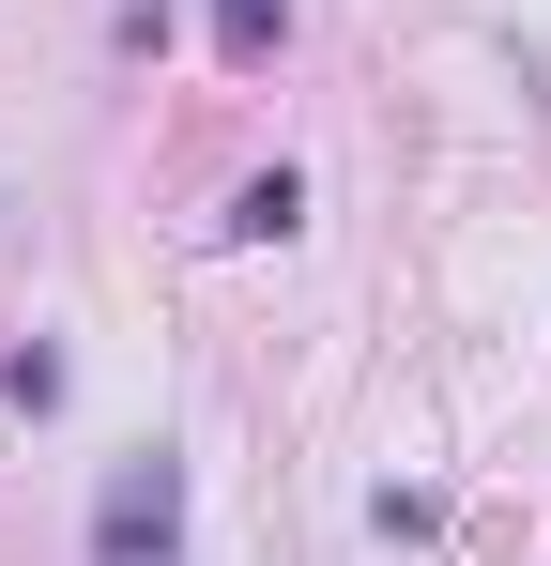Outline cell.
<instances>
[{
  "label": "cell",
  "mask_w": 551,
  "mask_h": 566,
  "mask_svg": "<svg viewBox=\"0 0 551 566\" xmlns=\"http://www.w3.org/2000/svg\"><path fill=\"white\" fill-rule=\"evenodd\" d=\"M92 566H184V460L169 444L107 460V490H92Z\"/></svg>",
  "instance_id": "1"
},
{
  "label": "cell",
  "mask_w": 551,
  "mask_h": 566,
  "mask_svg": "<svg viewBox=\"0 0 551 566\" xmlns=\"http://www.w3.org/2000/svg\"><path fill=\"white\" fill-rule=\"evenodd\" d=\"M215 46H230V62L261 77L276 46H291V0H215Z\"/></svg>",
  "instance_id": "2"
},
{
  "label": "cell",
  "mask_w": 551,
  "mask_h": 566,
  "mask_svg": "<svg viewBox=\"0 0 551 566\" xmlns=\"http://www.w3.org/2000/svg\"><path fill=\"white\" fill-rule=\"evenodd\" d=\"M291 214H306V185H291V169H261V185L230 199V245H276V230H291Z\"/></svg>",
  "instance_id": "3"
}]
</instances>
